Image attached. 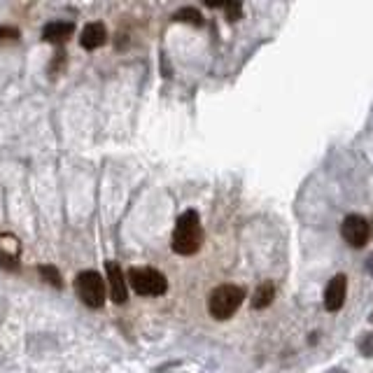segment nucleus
Instances as JSON below:
<instances>
[{"label":"nucleus","mask_w":373,"mask_h":373,"mask_svg":"<svg viewBox=\"0 0 373 373\" xmlns=\"http://www.w3.org/2000/svg\"><path fill=\"white\" fill-rule=\"evenodd\" d=\"M203 245V227L196 210H186L177 217L173 231V252L189 257L196 254Z\"/></svg>","instance_id":"1"},{"label":"nucleus","mask_w":373,"mask_h":373,"mask_svg":"<svg viewBox=\"0 0 373 373\" xmlns=\"http://www.w3.org/2000/svg\"><path fill=\"white\" fill-rule=\"evenodd\" d=\"M245 299V289L238 285H220L210 292L208 311L215 320H229Z\"/></svg>","instance_id":"2"},{"label":"nucleus","mask_w":373,"mask_h":373,"mask_svg":"<svg viewBox=\"0 0 373 373\" xmlns=\"http://www.w3.org/2000/svg\"><path fill=\"white\" fill-rule=\"evenodd\" d=\"M126 280L131 282V287L136 289L140 297H162L168 289L166 275L154 271V268H131L126 273Z\"/></svg>","instance_id":"3"},{"label":"nucleus","mask_w":373,"mask_h":373,"mask_svg":"<svg viewBox=\"0 0 373 373\" xmlns=\"http://www.w3.org/2000/svg\"><path fill=\"white\" fill-rule=\"evenodd\" d=\"M75 292L82 304L89 308H101L105 304V280L96 271H82L75 278Z\"/></svg>","instance_id":"4"},{"label":"nucleus","mask_w":373,"mask_h":373,"mask_svg":"<svg viewBox=\"0 0 373 373\" xmlns=\"http://www.w3.org/2000/svg\"><path fill=\"white\" fill-rule=\"evenodd\" d=\"M340 236L350 248H364L371 238V227L362 215H348L340 224Z\"/></svg>","instance_id":"5"},{"label":"nucleus","mask_w":373,"mask_h":373,"mask_svg":"<svg viewBox=\"0 0 373 373\" xmlns=\"http://www.w3.org/2000/svg\"><path fill=\"white\" fill-rule=\"evenodd\" d=\"M345 294H348V278L343 273L333 275L329 285L324 289V308L329 313H336L345 304Z\"/></svg>","instance_id":"6"},{"label":"nucleus","mask_w":373,"mask_h":373,"mask_svg":"<svg viewBox=\"0 0 373 373\" xmlns=\"http://www.w3.org/2000/svg\"><path fill=\"white\" fill-rule=\"evenodd\" d=\"M105 271H107V282H110L112 301H114V304H126L128 292H126V280H124V273H121L119 263L117 261H107Z\"/></svg>","instance_id":"7"},{"label":"nucleus","mask_w":373,"mask_h":373,"mask_svg":"<svg viewBox=\"0 0 373 373\" xmlns=\"http://www.w3.org/2000/svg\"><path fill=\"white\" fill-rule=\"evenodd\" d=\"M73 33H75V24L73 21H51V24H47L42 28V40L61 44V42H66Z\"/></svg>","instance_id":"8"},{"label":"nucleus","mask_w":373,"mask_h":373,"mask_svg":"<svg viewBox=\"0 0 373 373\" xmlns=\"http://www.w3.org/2000/svg\"><path fill=\"white\" fill-rule=\"evenodd\" d=\"M107 40V31L105 26L101 21H94V24H87L85 31H82V37H80V44L85 49H98L103 47Z\"/></svg>","instance_id":"9"},{"label":"nucleus","mask_w":373,"mask_h":373,"mask_svg":"<svg viewBox=\"0 0 373 373\" xmlns=\"http://www.w3.org/2000/svg\"><path fill=\"white\" fill-rule=\"evenodd\" d=\"M273 299H275V285H273V280H266V282H261V285L257 287L254 299H252V308H254V311L268 308L273 304Z\"/></svg>","instance_id":"10"},{"label":"nucleus","mask_w":373,"mask_h":373,"mask_svg":"<svg viewBox=\"0 0 373 373\" xmlns=\"http://www.w3.org/2000/svg\"><path fill=\"white\" fill-rule=\"evenodd\" d=\"M173 19H175V21H182V24H191V26H203V17L196 8L177 10L175 15H173Z\"/></svg>","instance_id":"11"},{"label":"nucleus","mask_w":373,"mask_h":373,"mask_svg":"<svg viewBox=\"0 0 373 373\" xmlns=\"http://www.w3.org/2000/svg\"><path fill=\"white\" fill-rule=\"evenodd\" d=\"M37 273H40V278L44 280V282H49L51 287H56V289H61L63 287V278H61V273H59V268L56 266H40L37 268Z\"/></svg>","instance_id":"12"},{"label":"nucleus","mask_w":373,"mask_h":373,"mask_svg":"<svg viewBox=\"0 0 373 373\" xmlns=\"http://www.w3.org/2000/svg\"><path fill=\"white\" fill-rule=\"evenodd\" d=\"M21 33L15 26H0V42H17Z\"/></svg>","instance_id":"13"},{"label":"nucleus","mask_w":373,"mask_h":373,"mask_svg":"<svg viewBox=\"0 0 373 373\" xmlns=\"http://www.w3.org/2000/svg\"><path fill=\"white\" fill-rule=\"evenodd\" d=\"M0 266H3V268H8V271H17V268H19L17 254H12V252H3V250H0Z\"/></svg>","instance_id":"14"},{"label":"nucleus","mask_w":373,"mask_h":373,"mask_svg":"<svg viewBox=\"0 0 373 373\" xmlns=\"http://www.w3.org/2000/svg\"><path fill=\"white\" fill-rule=\"evenodd\" d=\"M224 12H227L229 21H238L243 15V5L241 3H224Z\"/></svg>","instance_id":"15"},{"label":"nucleus","mask_w":373,"mask_h":373,"mask_svg":"<svg viewBox=\"0 0 373 373\" xmlns=\"http://www.w3.org/2000/svg\"><path fill=\"white\" fill-rule=\"evenodd\" d=\"M359 350H362V355L373 357V333H366V336L362 338V343H359Z\"/></svg>","instance_id":"16"},{"label":"nucleus","mask_w":373,"mask_h":373,"mask_svg":"<svg viewBox=\"0 0 373 373\" xmlns=\"http://www.w3.org/2000/svg\"><path fill=\"white\" fill-rule=\"evenodd\" d=\"M366 268H369V273H373V257L369 259V266H366Z\"/></svg>","instance_id":"17"},{"label":"nucleus","mask_w":373,"mask_h":373,"mask_svg":"<svg viewBox=\"0 0 373 373\" xmlns=\"http://www.w3.org/2000/svg\"><path fill=\"white\" fill-rule=\"evenodd\" d=\"M329 373H345L343 369H336V371H329Z\"/></svg>","instance_id":"18"}]
</instances>
